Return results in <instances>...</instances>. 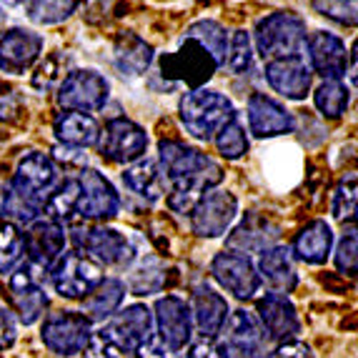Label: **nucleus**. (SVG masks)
Segmentation results:
<instances>
[{
  "label": "nucleus",
  "instance_id": "obj_22",
  "mask_svg": "<svg viewBox=\"0 0 358 358\" xmlns=\"http://www.w3.org/2000/svg\"><path fill=\"white\" fill-rule=\"evenodd\" d=\"M266 83L288 101H303L313 88V73L306 58H288L266 63Z\"/></svg>",
  "mask_w": 358,
  "mask_h": 358
},
{
  "label": "nucleus",
  "instance_id": "obj_46",
  "mask_svg": "<svg viewBox=\"0 0 358 358\" xmlns=\"http://www.w3.org/2000/svg\"><path fill=\"white\" fill-rule=\"evenodd\" d=\"M13 341H15V318L10 310L0 306V351L10 346Z\"/></svg>",
  "mask_w": 358,
  "mask_h": 358
},
{
  "label": "nucleus",
  "instance_id": "obj_14",
  "mask_svg": "<svg viewBox=\"0 0 358 358\" xmlns=\"http://www.w3.org/2000/svg\"><path fill=\"white\" fill-rule=\"evenodd\" d=\"M80 198H78V218L85 221H108L115 218L120 210V196L113 183L93 168H83L80 176Z\"/></svg>",
  "mask_w": 358,
  "mask_h": 358
},
{
  "label": "nucleus",
  "instance_id": "obj_24",
  "mask_svg": "<svg viewBox=\"0 0 358 358\" xmlns=\"http://www.w3.org/2000/svg\"><path fill=\"white\" fill-rule=\"evenodd\" d=\"M258 275L268 283L273 293H291L299 283V273H296V261H293L291 248L286 245H271L258 253Z\"/></svg>",
  "mask_w": 358,
  "mask_h": 358
},
{
  "label": "nucleus",
  "instance_id": "obj_17",
  "mask_svg": "<svg viewBox=\"0 0 358 358\" xmlns=\"http://www.w3.org/2000/svg\"><path fill=\"white\" fill-rule=\"evenodd\" d=\"M153 313H150L148 306L136 303L108 318L103 329L113 338V343L118 346V351L123 356H136L138 348L153 336Z\"/></svg>",
  "mask_w": 358,
  "mask_h": 358
},
{
  "label": "nucleus",
  "instance_id": "obj_48",
  "mask_svg": "<svg viewBox=\"0 0 358 358\" xmlns=\"http://www.w3.org/2000/svg\"><path fill=\"white\" fill-rule=\"evenodd\" d=\"M6 6H23V0H3Z\"/></svg>",
  "mask_w": 358,
  "mask_h": 358
},
{
  "label": "nucleus",
  "instance_id": "obj_29",
  "mask_svg": "<svg viewBox=\"0 0 358 358\" xmlns=\"http://www.w3.org/2000/svg\"><path fill=\"white\" fill-rule=\"evenodd\" d=\"M331 248H334L331 226L318 218V221H310L306 228H301V233L293 238L291 253L301 261L310 263V266H321L331 256Z\"/></svg>",
  "mask_w": 358,
  "mask_h": 358
},
{
  "label": "nucleus",
  "instance_id": "obj_47",
  "mask_svg": "<svg viewBox=\"0 0 358 358\" xmlns=\"http://www.w3.org/2000/svg\"><path fill=\"white\" fill-rule=\"evenodd\" d=\"M348 73H351L353 83H358V41L353 43V48L348 50Z\"/></svg>",
  "mask_w": 358,
  "mask_h": 358
},
{
  "label": "nucleus",
  "instance_id": "obj_30",
  "mask_svg": "<svg viewBox=\"0 0 358 358\" xmlns=\"http://www.w3.org/2000/svg\"><path fill=\"white\" fill-rule=\"evenodd\" d=\"M123 183H126L128 191H133L138 198H143L145 203H155L163 198V173L158 163L150 161V158H141V161L126 166Z\"/></svg>",
  "mask_w": 358,
  "mask_h": 358
},
{
  "label": "nucleus",
  "instance_id": "obj_32",
  "mask_svg": "<svg viewBox=\"0 0 358 358\" xmlns=\"http://www.w3.org/2000/svg\"><path fill=\"white\" fill-rule=\"evenodd\" d=\"M313 103H316L318 113L323 118L336 120L348 110V103H351V90L343 80H323L313 90Z\"/></svg>",
  "mask_w": 358,
  "mask_h": 358
},
{
  "label": "nucleus",
  "instance_id": "obj_45",
  "mask_svg": "<svg viewBox=\"0 0 358 358\" xmlns=\"http://www.w3.org/2000/svg\"><path fill=\"white\" fill-rule=\"evenodd\" d=\"M185 358H226V353H223V348L218 346L215 338H201L188 346Z\"/></svg>",
  "mask_w": 358,
  "mask_h": 358
},
{
  "label": "nucleus",
  "instance_id": "obj_11",
  "mask_svg": "<svg viewBox=\"0 0 358 358\" xmlns=\"http://www.w3.org/2000/svg\"><path fill=\"white\" fill-rule=\"evenodd\" d=\"M98 148L106 161L131 166L141 161L148 150V133L128 118H110L106 123V131L101 133Z\"/></svg>",
  "mask_w": 358,
  "mask_h": 358
},
{
  "label": "nucleus",
  "instance_id": "obj_18",
  "mask_svg": "<svg viewBox=\"0 0 358 358\" xmlns=\"http://www.w3.org/2000/svg\"><path fill=\"white\" fill-rule=\"evenodd\" d=\"M153 323L158 326V338L171 353L183 351L193 341V316L191 306L178 296H163L155 301Z\"/></svg>",
  "mask_w": 358,
  "mask_h": 358
},
{
  "label": "nucleus",
  "instance_id": "obj_16",
  "mask_svg": "<svg viewBox=\"0 0 358 358\" xmlns=\"http://www.w3.org/2000/svg\"><path fill=\"white\" fill-rule=\"evenodd\" d=\"M210 275L215 278V283L228 291L231 296H236L238 301L253 299L261 288V275H258L256 266L248 256L243 253L223 251L213 258L210 263Z\"/></svg>",
  "mask_w": 358,
  "mask_h": 358
},
{
  "label": "nucleus",
  "instance_id": "obj_3",
  "mask_svg": "<svg viewBox=\"0 0 358 358\" xmlns=\"http://www.w3.org/2000/svg\"><path fill=\"white\" fill-rule=\"evenodd\" d=\"M178 118L185 133L196 141H213L215 133L236 118V108L223 93L210 88H198L185 93L178 103Z\"/></svg>",
  "mask_w": 358,
  "mask_h": 358
},
{
  "label": "nucleus",
  "instance_id": "obj_39",
  "mask_svg": "<svg viewBox=\"0 0 358 358\" xmlns=\"http://www.w3.org/2000/svg\"><path fill=\"white\" fill-rule=\"evenodd\" d=\"M215 148L226 161H238L248 153V136H245V126L238 120V115L228 120L221 131L215 133Z\"/></svg>",
  "mask_w": 358,
  "mask_h": 358
},
{
  "label": "nucleus",
  "instance_id": "obj_34",
  "mask_svg": "<svg viewBox=\"0 0 358 358\" xmlns=\"http://www.w3.org/2000/svg\"><path fill=\"white\" fill-rule=\"evenodd\" d=\"M25 261V238L15 223H0V273L10 275Z\"/></svg>",
  "mask_w": 358,
  "mask_h": 358
},
{
  "label": "nucleus",
  "instance_id": "obj_4",
  "mask_svg": "<svg viewBox=\"0 0 358 358\" xmlns=\"http://www.w3.org/2000/svg\"><path fill=\"white\" fill-rule=\"evenodd\" d=\"M58 185V166L50 155L30 150L18 161V168L13 173V180L8 185V191L28 201L30 206L43 210L48 196L55 191Z\"/></svg>",
  "mask_w": 358,
  "mask_h": 358
},
{
  "label": "nucleus",
  "instance_id": "obj_23",
  "mask_svg": "<svg viewBox=\"0 0 358 358\" xmlns=\"http://www.w3.org/2000/svg\"><path fill=\"white\" fill-rule=\"evenodd\" d=\"M256 310L263 331L268 334V338L278 341V343L293 341V336L301 331L299 313H296L291 301L281 293H266L263 299H258Z\"/></svg>",
  "mask_w": 358,
  "mask_h": 358
},
{
  "label": "nucleus",
  "instance_id": "obj_41",
  "mask_svg": "<svg viewBox=\"0 0 358 358\" xmlns=\"http://www.w3.org/2000/svg\"><path fill=\"white\" fill-rule=\"evenodd\" d=\"M66 68H68V58H63L60 53H50L48 58L36 68V73H33V78H30V83H33L36 90H43V93L58 88V85L63 83V78L68 76Z\"/></svg>",
  "mask_w": 358,
  "mask_h": 358
},
{
  "label": "nucleus",
  "instance_id": "obj_27",
  "mask_svg": "<svg viewBox=\"0 0 358 358\" xmlns=\"http://www.w3.org/2000/svg\"><path fill=\"white\" fill-rule=\"evenodd\" d=\"M278 238V226L266 215L251 213L236 231L228 236V251L233 253H261L263 248H271Z\"/></svg>",
  "mask_w": 358,
  "mask_h": 358
},
{
  "label": "nucleus",
  "instance_id": "obj_33",
  "mask_svg": "<svg viewBox=\"0 0 358 358\" xmlns=\"http://www.w3.org/2000/svg\"><path fill=\"white\" fill-rule=\"evenodd\" d=\"M78 198H80V180L78 178H66L63 183L55 185V191L48 196L43 210H45V218L55 223L71 221L78 210Z\"/></svg>",
  "mask_w": 358,
  "mask_h": 358
},
{
  "label": "nucleus",
  "instance_id": "obj_20",
  "mask_svg": "<svg viewBox=\"0 0 358 358\" xmlns=\"http://www.w3.org/2000/svg\"><path fill=\"white\" fill-rule=\"evenodd\" d=\"M245 110H248V128L256 138H278L296 131V118L291 110L266 93H253Z\"/></svg>",
  "mask_w": 358,
  "mask_h": 358
},
{
  "label": "nucleus",
  "instance_id": "obj_8",
  "mask_svg": "<svg viewBox=\"0 0 358 358\" xmlns=\"http://www.w3.org/2000/svg\"><path fill=\"white\" fill-rule=\"evenodd\" d=\"M78 253L88 256L90 261H96L98 266H131L136 258V248L131 245V241L123 236L120 231L113 228H78L73 233Z\"/></svg>",
  "mask_w": 358,
  "mask_h": 358
},
{
  "label": "nucleus",
  "instance_id": "obj_2",
  "mask_svg": "<svg viewBox=\"0 0 358 358\" xmlns=\"http://www.w3.org/2000/svg\"><path fill=\"white\" fill-rule=\"evenodd\" d=\"M253 48L266 63L288 58H303L306 20L293 10H275L261 18L253 30Z\"/></svg>",
  "mask_w": 358,
  "mask_h": 358
},
{
  "label": "nucleus",
  "instance_id": "obj_40",
  "mask_svg": "<svg viewBox=\"0 0 358 358\" xmlns=\"http://www.w3.org/2000/svg\"><path fill=\"white\" fill-rule=\"evenodd\" d=\"M318 15L343 28H358V0H310Z\"/></svg>",
  "mask_w": 358,
  "mask_h": 358
},
{
  "label": "nucleus",
  "instance_id": "obj_19",
  "mask_svg": "<svg viewBox=\"0 0 358 358\" xmlns=\"http://www.w3.org/2000/svg\"><path fill=\"white\" fill-rule=\"evenodd\" d=\"M308 50V68L310 73L321 76L323 80H343L348 73V48L336 33L316 30L306 41Z\"/></svg>",
  "mask_w": 358,
  "mask_h": 358
},
{
  "label": "nucleus",
  "instance_id": "obj_15",
  "mask_svg": "<svg viewBox=\"0 0 358 358\" xmlns=\"http://www.w3.org/2000/svg\"><path fill=\"white\" fill-rule=\"evenodd\" d=\"M238 215V201L228 191H208L191 210V228L201 238H218Z\"/></svg>",
  "mask_w": 358,
  "mask_h": 358
},
{
  "label": "nucleus",
  "instance_id": "obj_35",
  "mask_svg": "<svg viewBox=\"0 0 358 358\" xmlns=\"http://www.w3.org/2000/svg\"><path fill=\"white\" fill-rule=\"evenodd\" d=\"M185 38H193L213 55V60L218 63V68L226 63V50H228V33L221 23H215V20H198L188 28Z\"/></svg>",
  "mask_w": 358,
  "mask_h": 358
},
{
  "label": "nucleus",
  "instance_id": "obj_21",
  "mask_svg": "<svg viewBox=\"0 0 358 358\" xmlns=\"http://www.w3.org/2000/svg\"><path fill=\"white\" fill-rule=\"evenodd\" d=\"M43 50V38L33 30L10 28L0 33V71L10 76H23L38 60Z\"/></svg>",
  "mask_w": 358,
  "mask_h": 358
},
{
  "label": "nucleus",
  "instance_id": "obj_10",
  "mask_svg": "<svg viewBox=\"0 0 358 358\" xmlns=\"http://www.w3.org/2000/svg\"><path fill=\"white\" fill-rule=\"evenodd\" d=\"M110 85L98 71L80 68L71 71L63 83L58 85V103L63 110H78V113H93L101 110L108 101Z\"/></svg>",
  "mask_w": 358,
  "mask_h": 358
},
{
  "label": "nucleus",
  "instance_id": "obj_13",
  "mask_svg": "<svg viewBox=\"0 0 358 358\" xmlns=\"http://www.w3.org/2000/svg\"><path fill=\"white\" fill-rule=\"evenodd\" d=\"M25 238V263L48 275L58 258L66 253V231L63 223H55L50 218H38L23 233Z\"/></svg>",
  "mask_w": 358,
  "mask_h": 358
},
{
  "label": "nucleus",
  "instance_id": "obj_38",
  "mask_svg": "<svg viewBox=\"0 0 358 358\" xmlns=\"http://www.w3.org/2000/svg\"><path fill=\"white\" fill-rule=\"evenodd\" d=\"M253 38L248 30H233V36L228 38V50H226V63L228 71L233 76H245L253 66Z\"/></svg>",
  "mask_w": 358,
  "mask_h": 358
},
{
  "label": "nucleus",
  "instance_id": "obj_43",
  "mask_svg": "<svg viewBox=\"0 0 358 358\" xmlns=\"http://www.w3.org/2000/svg\"><path fill=\"white\" fill-rule=\"evenodd\" d=\"M85 358H123V353L118 351V346L113 343V338L106 334V329H96L90 334L88 343L83 348Z\"/></svg>",
  "mask_w": 358,
  "mask_h": 358
},
{
  "label": "nucleus",
  "instance_id": "obj_49",
  "mask_svg": "<svg viewBox=\"0 0 358 358\" xmlns=\"http://www.w3.org/2000/svg\"><path fill=\"white\" fill-rule=\"evenodd\" d=\"M0 203H3V191H0Z\"/></svg>",
  "mask_w": 358,
  "mask_h": 358
},
{
  "label": "nucleus",
  "instance_id": "obj_28",
  "mask_svg": "<svg viewBox=\"0 0 358 358\" xmlns=\"http://www.w3.org/2000/svg\"><path fill=\"white\" fill-rule=\"evenodd\" d=\"M113 63L120 76L138 78V76H143L150 68V63H153V48H150L141 36H136L131 30H123V33H118V38H115Z\"/></svg>",
  "mask_w": 358,
  "mask_h": 358
},
{
  "label": "nucleus",
  "instance_id": "obj_44",
  "mask_svg": "<svg viewBox=\"0 0 358 358\" xmlns=\"http://www.w3.org/2000/svg\"><path fill=\"white\" fill-rule=\"evenodd\" d=\"M266 358H313V353L303 341H283Z\"/></svg>",
  "mask_w": 358,
  "mask_h": 358
},
{
  "label": "nucleus",
  "instance_id": "obj_9",
  "mask_svg": "<svg viewBox=\"0 0 358 358\" xmlns=\"http://www.w3.org/2000/svg\"><path fill=\"white\" fill-rule=\"evenodd\" d=\"M90 334H93L90 321L83 313H76V310H55V313L45 316L41 326L43 343L53 353L66 358L83 353Z\"/></svg>",
  "mask_w": 358,
  "mask_h": 358
},
{
  "label": "nucleus",
  "instance_id": "obj_25",
  "mask_svg": "<svg viewBox=\"0 0 358 358\" xmlns=\"http://www.w3.org/2000/svg\"><path fill=\"white\" fill-rule=\"evenodd\" d=\"M188 306H191L193 326L198 329L201 338H218L228 316H231L228 301L221 293H215L213 288H198Z\"/></svg>",
  "mask_w": 358,
  "mask_h": 358
},
{
  "label": "nucleus",
  "instance_id": "obj_5",
  "mask_svg": "<svg viewBox=\"0 0 358 358\" xmlns=\"http://www.w3.org/2000/svg\"><path fill=\"white\" fill-rule=\"evenodd\" d=\"M215 71H218V63L213 60V55L193 38H183L176 53L161 55V76L173 83H185L191 90L203 88Z\"/></svg>",
  "mask_w": 358,
  "mask_h": 358
},
{
  "label": "nucleus",
  "instance_id": "obj_31",
  "mask_svg": "<svg viewBox=\"0 0 358 358\" xmlns=\"http://www.w3.org/2000/svg\"><path fill=\"white\" fill-rule=\"evenodd\" d=\"M126 299V283L118 278H103L96 286V291L83 299V316L93 321H108L115 316Z\"/></svg>",
  "mask_w": 358,
  "mask_h": 358
},
{
  "label": "nucleus",
  "instance_id": "obj_1",
  "mask_svg": "<svg viewBox=\"0 0 358 358\" xmlns=\"http://www.w3.org/2000/svg\"><path fill=\"white\" fill-rule=\"evenodd\" d=\"M158 168L163 178L171 183L168 208L173 213L191 215L193 206L201 201V196L213 191L223 180L221 163H215L210 155L180 143V141H161L158 143Z\"/></svg>",
  "mask_w": 358,
  "mask_h": 358
},
{
  "label": "nucleus",
  "instance_id": "obj_7",
  "mask_svg": "<svg viewBox=\"0 0 358 358\" xmlns=\"http://www.w3.org/2000/svg\"><path fill=\"white\" fill-rule=\"evenodd\" d=\"M218 346L226 358H266L268 356V336L263 331L261 321L248 310H233L223 326Z\"/></svg>",
  "mask_w": 358,
  "mask_h": 358
},
{
  "label": "nucleus",
  "instance_id": "obj_42",
  "mask_svg": "<svg viewBox=\"0 0 358 358\" xmlns=\"http://www.w3.org/2000/svg\"><path fill=\"white\" fill-rule=\"evenodd\" d=\"M334 263L341 273L358 275V226H346L334 251Z\"/></svg>",
  "mask_w": 358,
  "mask_h": 358
},
{
  "label": "nucleus",
  "instance_id": "obj_36",
  "mask_svg": "<svg viewBox=\"0 0 358 358\" xmlns=\"http://www.w3.org/2000/svg\"><path fill=\"white\" fill-rule=\"evenodd\" d=\"M331 213L343 226H358V176H348L336 185Z\"/></svg>",
  "mask_w": 358,
  "mask_h": 358
},
{
  "label": "nucleus",
  "instance_id": "obj_37",
  "mask_svg": "<svg viewBox=\"0 0 358 358\" xmlns=\"http://www.w3.org/2000/svg\"><path fill=\"white\" fill-rule=\"evenodd\" d=\"M23 6L36 25H58L76 13L78 0H23Z\"/></svg>",
  "mask_w": 358,
  "mask_h": 358
},
{
  "label": "nucleus",
  "instance_id": "obj_6",
  "mask_svg": "<svg viewBox=\"0 0 358 358\" xmlns=\"http://www.w3.org/2000/svg\"><path fill=\"white\" fill-rule=\"evenodd\" d=\"M48 275L55 293L71 301H83L103 281L101 266L78 251L63 253L58 258V263L48 271Z\"/></svg>",
  "mask_w": 358,
  "mask_h": 358
},
{
  "label": "nucleus",
  "instance_id": "obj_12",
  "mask_svg": "<svg viewBox=\"0 0 358 358\" xmlns=\"http://www.w3.org/2000/svg\"><path fill=\"white\" fill-rule=\"evenodd\" d=\"M43 278H45V273H41L25 261L20 263L18 271L10 273L8 288H10L13 308L18 313L20 323H25V326H33V323L41 321L45 308H48V293L43 288Z\"/></svg>",
  "mask_w": 358,
  "mask_h": 358
},
{
  "label": "nucleus",
  "instance_id": "obj_26",
  "mask_svg": "<svg viewBox=\"0 0 358 358\" xmlns=\"http://www.w3.org/2000/svg\"><path fill=\"white\" fill-rule=\"evenodd\" d=\"M55 138L60 145L68 148H93L101 143V123L90 113H78V110H63L53 123Z\"/></svg>",
  "mask_w": 358,
  "mask_h": 358
}]
</instances>
